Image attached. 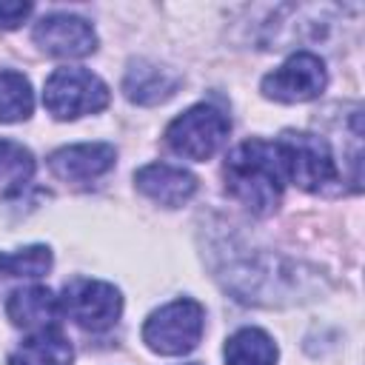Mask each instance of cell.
<instances>
[{
    "mask_svg": "<svg viewBox=\"0 0 365 365\" xmlns=\"http://www.w3.org/2000/svg\"><path fill=\"white\" fill-rule=\"evenodd\" d=\"M277 148L282 154L285 180L299 185L302 191H325L339 180L331 148L322 137L308 131H285L277 140Z\"/></svg>",
    "mask_w": 365,
    "mask_h": 365,
    "instance_id": "cell-5",
    "label": "cell"
},
{
    "mask_svg": "<svg viewBox=\"0 0 365 365\" xmlns=\"http://www.w3.org/2000/svg\"><path fill=\"white\" fill-rule=\"evenodd\" d=\"M191 365H197V362H191Z\"/></svg>",
    "mask_w": 365,
    "mask_h": 365,
    "instance_id": "cell-19",
    "label": "cell"
},
{
    "mask_svg": "<svg viewBox=\"0 0 365 365\" xmlns=\"http://www.w3.org/2000/svg\"><path fill=\"white\" fill-rule=\"evenodd\" d=\"M51 268V251L46 245H26L17 251H0L3 277H43Z\"/></svg>",
    "mask_w": 365,
    "mask_h": 365,
    "instance_id": "cell-17",
    "label": "cell"
},
{
    "mask_svg": "<svg viewBox=\"0 0 365 365\" xmlns=\"http://www.w3.org/2000/svg\"><path fill=\"white\" fill-rule=\"evenodd\" d=\"M108 86L86 68H54L43 88V106L57 120H77L108 106Z\"/></svg>",
    "mask_w": 365,
    "mask_h": 365,
    "instance_id": "cell-4",
    "label": "cell"
},
{
    "mask_svg": "<svg viewBox=\"0 0 365 365\" xmlns=\"http://www.w3.org/2000/svg\"><path fill=\"white\" fill-rule=\"evenodd\" d=\"M31 37L46 54L60 57V60L88 57L97 48V34H94L91 23L77 14H66V11L40 17L34 23Z\"/></svg>",
    "mask_w": 365,
    "mask_h": 365,
    "instance_id": "cell-8",
    "label": "cell"
},
{
    "mask_svg": "<svg viewBox=\"0 0 365 365\" xmlns=\"http://www.w3.org/2000/svg\"><path fill=\"white\" fill-rule=\"evenodd\" d=\"M34 108L31 83L11 68H0V123L29 120Z\"/></svg>",
    "mask_w": 365,
    "mask_h": 365,
    "instance_id": "cell-15",
    "label": "cell"
},
{
    "mask_svg": "<svg viewBox=\"0 0 365 365\" xmlns=\"http://www.w3.org/2000/svg\"><path fill=\"white\" fill-rule=\"evenodd\" d=\"M117 151L108 143H77L57 148L48 157V168L63 182H91L114 168Z\"/></svg>",
    "mask_w": 365,
    "mask_h": 365,
    "instance_id": "cell-9",
    "label": "cell"
},
{
    "mask_svg": "<svg viewBox=\"0 0 365 365\" xmlns=\"http://www.w3.org/2000/svg\"><path fill=\"white\" fill-rule=\"evenodd\" d=\"M60 311L86 331H106L123 314V297L103 279H71L60 297Z\"/></svg>",
    "mask_w": 365,
    "mask_h": 365,
    "instance_id": "cell-6",
    "label": "cell"
},
{
    "mask_svg": "<svg viewBox=\"0 0 365 365\" xmlns=\"http://www.w3.org/2000/svg\"><path fill=\"white\" fill-rule=\"evenodd\" d=\"M6 314H9L11 325H17V328L43 331V328L54 325V317L60 314V299L43 285L17 288V291L9 294Z\"/></svg>",
    "mask_w": 365,
    "mask_h": 365,
    "instance_id": "cell-12",
    "label": "cell"
},
{
    "mask_svg": "<svg viewBox=\"0 0 365 365\" xmlns=\"http://www.w3.org/2000/svg\"><path fill=\"white\" fill-rule=\"evenodd\" d=\"M225 188L251 214L268 217L277 211L285 188V165L277 143L245 140L240 143L222 165Z\"/></svg>",
    "mask_w": 365,
    "mask_h": 365,
    "instance_id": "cell-1",
    "label": "cell"
},
{
    "mask_svg": "<svg viewBox=\"0 0 365 365\" xmlns=\"http://www.w3.org/2000/svg\"><path fill=\"white\" fill-rule=\"evenodd\" d=\"M34 174V157L26 145L0 137V185L6 191H20Z\"/></svg>",
    "mask_w": 365,
    "mask_h": 365,
    "instance_id": "cell-16",
    "label": "cell"
},
{
    "mask_svg": "<svg viewBox=\"0 0 365 365\" xmlns=\"http://www.w3.org/2000/svg\"><path fill=\"white\" fill-rule=\"evenodd\" d=\"M137 191H143L148 200L165 205V208H180L185 205L194 191H197V177L180 165L168 163H148L134 174Z\"/></svg>",
    "mask_w": 365,
    "mask_h": 365,
    "instance_id": "cell-10",
    "label": "cell"
},
{
    "mask_svg": "<svg viewBox=\"0 0 365 365\" xmlns=\"http://www.w3.org/2000/svg\"><path fill=\"white\" fill-rule=\"evenodd\" d=\"M205 328V311L197 299H174L154 314H148L143 325V342L163 356H182L197 348Z\"/></svg>",
    "mask_w": 365,
    "mask_h": 365,
    "instance_id": "cell-2",
    "label": "cell"
},
{
    "mask_svg": "<svg viewBox=\"0 0 365 365\" xmlns=\"http://www.w3.org/2000/svg\"><path fill=\"white\" fill-rule=\"evenodd\" d=\"M31 14V3H0V29H17Z\"/></svg>",
    "mask_w": 365,
    "mask_h": 365,
    "instance_id": "cell-18",
    "label": "cell"
},
{
    "mask_svg": "<svg viewBox=\"0 0 365 365\" xmlns=\"http://www.w3.org/2000/svg\"><path fill=\"white\" fill-rule=\"evenodd\" d=\"M71 359H74L71 342L54 325L43 331H31V336H26L9 354V365H71Z\"/></svg>",
    "mask_w": 365,
    "mask_h": 365,
    "instance_id": "cell-13",
    "label": "cell"
},
{
    "mask_svg": "<svg viewBox=\"0 0 365 365\" xmlns=\"http://www.w3.org/2000/svg\"><path fill=\"white\" fill-rule=\"evenodd\" d=\"M180 88V77L148 60H131L123 77V91L137 106H157Z\"/></svg>",
    "mask_w": 365,
    "mask_h": 365,
    "instance_id": "cell-11",
    "label": "cell"
},
{
    "mask_svg": "<svg viewBox=\"0 0 365 365\" xmlns=\"http://www.w3.org/2000/svg\"><path fill=\"white\" fill-rule=\"evenodd\" d=\"M228 131H231V123L217 106L197 103L168 123L165 145L177 157L200 163V160H208L211 154H217V148L225 143Z\"/></svg>",
    "mask_w": 365,
    "mask_h": 365,
    "instance_id": "cell-3",
    "label": "cell"
},
{
    "mask_svg": "<svg viewBox=\"0 0 365 365\" xmlns=\"http://www.w3.org/2000/svg\"><path fill=\"white\" fill-rule=\"evenodd\" d=\"M225 365H277V345L259 328H240L225 339Z\"/></svg>",
    "mask_w": 365,
    "mask_h": 365,
    "instance_id": "cell-14",
    "label": "cell"
},
{
    "mask_svg": "<svg viewBox=\"0 0 365 365\" xmlns=\"http://www.w3.org/2000/svg\"><path fill=\"white\" fill-rule=\"evenodd\" d=\"M328 71L325 63L311 51L291 54L279 68L262 77V94L277 103H305L325 91Z\"/></svg>",
    "mask_w": 365,
    "mask_h": 365,
    "instance_id": "cell-7",
    "label": "cell"
}]
</instances>
